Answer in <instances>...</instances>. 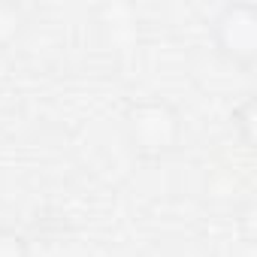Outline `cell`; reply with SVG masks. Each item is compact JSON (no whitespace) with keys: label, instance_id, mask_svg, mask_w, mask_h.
<instances>
[{"label":"cell","instance_id":"1","mask_svg":"<svg viewBox=\"0 0 257 257\" xmlns=\"http://www.w3.org/2000/svg\"><path fill=\"white\" fill-rule=\"evenodd\" d=\"M121 134L134 158L158 164L173 158L188 137L182 109L167 97H140L121 115Z\"/></svg>","mask_w":257,"mask_h":257},{"label":"cell","instance_id":"2","mask_svg":"<svg viewBox=\"0 0 257 257\" xmlns=\"http://www.w3.org/2000/svg\"><path fill=\"white\" fill-rule=\"evenodd\" d=\"M209 40L224 64L251 73L257 67V7L224 4L209 22Z\"/></svg>","mask_w":257,"mask_h":257},{"label":"cell","instance_id":"3","mask_svg":"<svg viewBox=\"0 0 257 257\" xmlns=\"http://www.w3.org/2000/svg\"><path fill=\"white\" fill-rule=\"evenodd\" d=\"M0 257H34L31 239L16 227L0 224Z\"/></svg>","mask_w":257,"mask_h":257},{"label":"cell","instance_id":"4","mask_svg":"<svg viewBox=\"0 0 257 257\" xmlns=\"http://www.w3.org/2000/svg\"><path fill=\"white\" fill-rule=\"evenodd\" d=\"M233 121H236V127H239V137H242V143L245 146H251V127H254V100H245L236 112H233Z\"/></svg>","mask_w":257,"mask_h":257}]
</instances>
